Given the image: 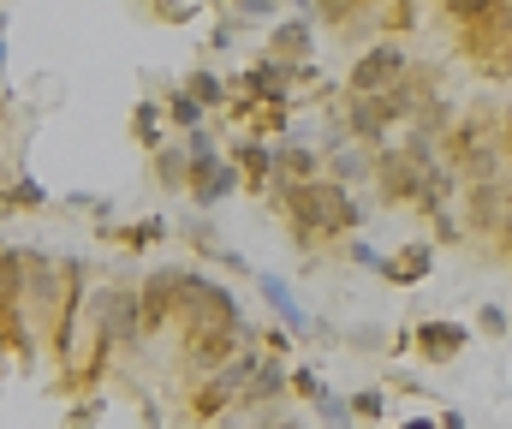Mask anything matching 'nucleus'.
<instances>
[{
	"instance_id": "1",
	"label": "nucleus",
	"mask_w": 512,
	"mask_h": 429,
	"mask_svg": "<svg viewBox=\"0 0 512 429\" xmlns=\"http://www.w3.org/2000/svg\"><path fill=\"white\" fill-rule=\"evenodd\" d=\"M280 209H286V221H292V233L298 239H322V233H352L364 215L352 209V197L334 185V179H304V185H286V197H280Z\"/></svg>"
},
{
	"instance_id": "18",
	"label": "nucleus",
	"mask_w": 512,
	"mask_h": 429,
	"mask_svg": "<svg viewBox=\"0 0 512 429\" xmlns=\"http://www.w3.org/2000/svg\"><path fill=\"white\" fill-rule=\"evenodd\" d=\"M346 406H352L358 418H382V412H387V394H382V388H364V394H358V400H346Z\"/></svg>"
},
{
	"instance_id": "15",
	"label": "nucleus",
	"mask_w": 512,
	"mask_h": 429,
	"mask_svg": "<svg viewBox=\"0 0 512 429\" xmlns=\"http://www.w3.org/2000/svg\"><path fill=\"white\" fill-rule=\"evenodd\" d=\"M185 173H191V161H185L179 149H161V155H155V179H161L167 191H179V185H185Z\"/></svg>"
},
{
	"instance_id": "5",
	"label": "nucleus",
	"mask_w": 512,
	"mask_h": 429,
	"mask_svg": "<svg viewBox=\"0 0 512 429\" xmlns=\"http://www.w3.org/2000/svg\"><path fill=\"white\" fill-rule=\"evenodd\" d=\"M405 114V90H387V96H358L352 102V138H364V143H376Z\"/></svg>"
},
{
	"instance_id": "14",
	"label": "nucleus",
	"mask_w": 512,
	"mask_h": 429,
	"mask_svg": "<svg viewBox=\"0 0 512 429\" xmlns=\"http://www.w3.org/2000/svg\"><path fill=\"white\" fill-rule=\"evenodd\" d=\"M185 96H191V102H203V108H215V102H227V84H221L215 72H191Z\"/></svg>"
},
{
	"instance_id": "20",
	"label": "nucleus",
	"mask_w": 512,
	"mask_h": 429,
	"mask_svg": "<svg viewBox=\"0 0 512 429\" xmlns=\"http://www.w3.org/2000/svg\"><path fill=\"white\" fill-rule=\"evenodd\" d=\"M399 429H441V424H429V418H411V424H399Z\"/></svg>"
},
{
	"instance_id": "10",
	"label": "nucleus",
	"mask_w": 512,
	"mask_h": 429,
	"mask_svg": "<svg viewBox=\"0 0 512 429\" xmlns=\"http://www.w3.org/2000/svg\"><path fill=\"white\" fill-rule=\"evenodd\" d=\"M108 239H120L126 251H149L155 239H167V221L161 215H149V221H131V227H102Z\"/></svg>"
},
{
	"instance_id": "13",
	"label": "nucleus",
	"mask_w": 512,
	"mask_h": 429,
	"mask_svg": "<svg viewBox=\"0 0 512 429\" xmlns=\"http://www.w3.org/2000/svg\"><path fill=\"white\" fill-rule=\"evenodd\" d=\"M262 292H268V304H274V310H280V322H286V328H292V334H304V328H310V322H304V310H298V304H292V292H286V286L274 281V275H262Z\"/></svg>"
},
{
	"instance_id": "6",
	"label": "nucleus",
	"mask_w": 512,
	"mask_h": 429,
	"mask_svg": "<svg viewBox=\"0 0 512 429\" xmlns=\"http://www.w3.org/2000/svg\"><path fill=\"white\" fill-rule=\"evenodd\" d=\"M233 185H239V167H233V161H221V155H215V161H197V167L185 173V191H191V203H197V209H215Z\"/></svg>"
},
{
	"instance_id": "2",
	"label": "nucleus",
	"mask_w": 512,
	"mask_h": 429,
	"mask_svg": "<svg viewBox=\"0 0 512 429\" xmlns=\"http://www.w3.org/2000/svg\"><path fill=\"white\" fill-rule=\"evenodd\" d=\"M179 292H185V269H155L149 281L137 286V310H143V340L161 334L179 316Z\"/></svg>"
},
{
	"instance_id": "3",
	"label": "nucleus",
	"mask_w": 512,
	"mask_h": 429,
	"mask_svg": "<svg viewBox=\"0 0 512 429\" xmlns=\"http://www.w3.org/2000/svg\"><path fill=\"white\" fill-rule=\"evenodd\" d=\"M304 72H310V66H286V60H262V66H251V72L239 78V90H245V102H251V108H256V102H274V108H280V102L292 96V84H298Z\"/></svg>"
},
{
	"instance_id": "16",
	"label": "nucleus",
	"mask_w": 512,
	"mask_h": 429,
	"mask_svg": "<svg viewBox=\"0 0 512 429\" xmlns=\"http://www.w3.org/2000/svg\"><path fill=\"white\" fill-rule=\"evenodd\" d=\"M167 120H173L179 132H197V126H203V102H191V96L179 90V96L167 102Z\"/></svg>"
},
{
	"instance_id": "8",
	"label": "nucleus",
	"mask_w": 512,
	"mask_h": 429,
	"mask_svg": "<svg viewBox=\"0 0 512 429\" xmlns=\"http://www.w3.org/2000/svg\"><path fill=\"white\" fill-rule=\"evenodd\" d=\"M30 209H48V191H42L30 173H12V179L0 185V221H6V215H30Z\"/></svg>"
},
{
	"instance_id": "12",
	"label": "nucleus",
	"mask_w": 512,
	"mask_h": 429,
	"mask_svg": "<svg viewBox=\"0 0 512 429\" xmlns=\"http://www.w3.org/2000/svg\"><path fill=\"white\" fill-rule=\"evenodd\" d=\"M161 120H167V108L143 96V102L131 108V138H137V143H149V149H155V143H161Z\"/></svg>"
},
{
	"instance_id": "19",
	"label": "nucleus",
	"mask_w": 512,
	"mask_h": 429,
	"mask_svg": "<svg viewBox=\"0 0 512 429\" xmlns=\"http://www.w3.org/2000/svg\"><path fill=\"white\" fill-rule=\"evenodd\" d=\"M96 418H102V400H96V394H84V400H78V412L66 418V429H90Z\"/></svg>"
},
{
	"instance_id": "7",
	"label": "nucleus",
	"mask_w": 512,
	"mask_h": 429,
	"mask_svg": "<svg viewBox=\"0 0 512 429\" xmlns=\"http://www.w3.org/2000/svg\"><path fill=\"white\" fill-rule=\"evenodd\" d=\"M465 340H471V334H465L459 322H423V328H417V346H423V358H429V364L459 358V352H465Z\"/></svg>"
},
{
	"instance_id": "9",
	"label": "nucleus",
	"mask_w": 512,
	"mask_h": 429,
	"mask_svg": "<svg viewBox=\"0 0 512 429\" xmlns=\"http://www.w3.org/2000/svg\"><path fill=\"white\" fill-rule=\"evenodd\" d=\"M429 263H435V251H429V245H405L393 263H382V281L411 286V281H423V275H429Z\"/></svg>"
},
{
	"instance_id": "23",
	"label": "nucleus",
	"mask_w": 512,
	"mask_h": 429,
	"mask_svg": "<svg viewBox=\"0 0 512 429\" xmlns=\"http://www.w3.org/2000/svg\"><path fill=\"white\" fill-rule=\"evenodd\" d=\"M239 6H245V0H239Z\"/></svg>"
},
{
	"instance_id": "17",
	"label": "nucleus",
	"mask_w": 512,
	"mask_h": 429,
	"mask_svg": "<svg viewBox=\"0 0 512 429\" xmlns=\"http://www.w3.org/2000/svg\"><path fill=\"white\" fill-rule=\"evenodd\" d=\"M328 167H334V173H328L334 185H352V179H364V173H370V161H364L358 149H340V155H334Z\"/></svg>"
},
{
	"instance_id": "21",
	"label": "nucleus",
	"mask_w": 512,
	"mask_h": 429,
	"mask_svg": "<svg viewBox=\"0 0 512 429\" xmlns=\"http://www.w3.org/2000/svg\"><path fill=\"white\" fill-rule=\"evenodd\" d=\"M0 66H6V36H0Z\"/></svg>"
},
{
	"instance_id": "22",
	"label": "nucleus",
	"mask_w": 512,
	"mask_h": 429,
	"mask_svg": "<svg viewBox=\"0 0 512 429\" xmlns=\"http://www.w3.org/2000/svg\"><path fill=\"white\" fill-rule=\"evenodd\" d=\"M0 251H6V239H0Z\"/></svg>"
},
{
	"instance_id": "4",
	"label": "nucleus",
	"mask_w": 512,
	"mask_h": 429,
	"mask_svg": "<svg viewBox=\"0 0 512 429\" xmlns=\"http://www.w3.org/2000/svg\"><path fill=\"white\" fill-rule=\"evenodd\" d=\"M399 78H405V54L387 42V48H370V54L358 60L352 90H358V96H387V90H399Z\"/></svg>"
},
{
	"instance_id": "11",
	"label": "nucleus",
	"mask_w": 512,
	"mask_h": 429,
	"mask_svg": "<svg viewBox=\"0 0 512 429\" xmlns=\"http://www.w3.org/2000/svg\"><path fill=\"white\" fill-rule=\"evenodd\" d=\"M233 167H239L251 185H262V179L274 173V149H268V143H256V138H245V143H239V161H233Z\"/></svg>"
}]
</instances>
